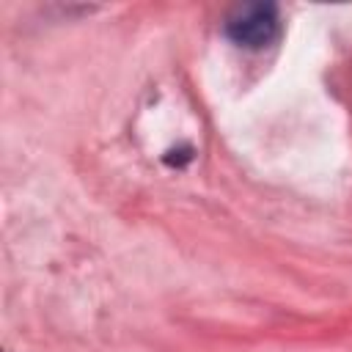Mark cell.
Listing matches in <instances>:
<instances>
[{
  "label": "cell",
  "mask_w": 352,
  "mask_h": 352,
  "mask_svg": "<svg viewBox=\"0 0 352 352\" xmlns=\"http://www.w3.org/2000/svg\"><path fill=\"white\" fill-rule=\"evenodd\" d=\"M226 36L245 50L267 47L278 36V8L272 3H250L236 8L226 22Z\"/></svg>",
  "instance_id": "obj_1"
}]
</instances>
